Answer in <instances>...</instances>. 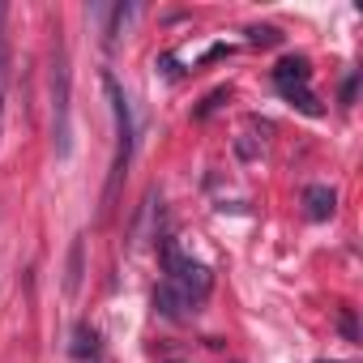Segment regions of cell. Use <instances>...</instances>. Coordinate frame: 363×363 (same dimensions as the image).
<instances>
[{
    "mask_svg": "<svg viewBox=\"0 0 363 363\" xmlns=\"http://www.w3.org/2000/svg\"><path fill=\"white\" fill-rule=\"evenodd\" d=\"M308 82H312V60H308V56H286V60H278V69H274L278 94H282V90H299V86H308Z\"/></svg>",
    "mask_w": 363,
    "mask_h": 363,
    "instance_id": "5",
    "label": "cell"
},
{
    "mask_svg": "<svg viewBox=\"0 0 363 363\" xmlns=\"http://www.w3.org/2000/svg\"><path fill=\"white\" fill-rule=\"evenodd\" d=\"M73 73H69V52L56 39L52 43V145L56 158L73 154Z\"/></svg>",
    "mask_w": 363,
    "mask_h": 363,
    "instance_id": "2",
    "label": "cell"
},
{
    "mask_svg": "<svg viewBox=\"0 0 363 363\" xmlns=\"http://www.w3.org/2000/svg\"><path fill=\"white\" fill-rule=\"evenodd\" d=\"M303 210H308L312 223H325V218H333V210H337V193L325 189V184H308V189H303Z\"/></svg>",
    "mask_w": 363,
    "mask_h": 363,
    "instance_id": "6",
    "label": "cell"
},
{
    "mask_svg": "<svg viewBox=\"0 0 363 363\" xmlns=\"http://www.w3.org/2000/svg\"><path fill=\"white\" fill-rule=\"evenodd\" d=\"M103 90L111 99V116H116V154H111V171H107V189H103V214L116 206L120 197V184L128 175V162H133V150H137V124H133V107H128V94L120 90V82L111 73H103Z\"/></svg>",
    "mask_w": 363,
    "mask_h": 363,
    "instance_id": "1",
    "label": "cell"
},
{
    "mask_svg": "<svg viewBox=\"0 0 363 363\" xmlns=\"http://www.w3.org/2000/svg\"><path fill=\"white\" fill-rule=\"evenodd\" d=\"M5 18H9V9L0 5V116H5V82H9V39H5Z\"/></svg>",
    "mask_w": 363,
    "mask_h": 363,
    "instance_id": "7",
    "label": "cell"
},
{
    "mask_svg": "<svg viewBox=\"0 0 363 363\" xmlns=\"http://www.w3.org/2000/svg\"><path fill=\"white\" fill-rule=\"evenodd\" d=\"M354 90H359V69H350L346 82H342V103H346V107L354 103Z\"/></svg>",
    "mask_w": 363,
    "mask_h": 363,
    "instance_id": "12",
    "label": "cell"
},
{
    "mask_svg": "<svg viewBox=\"0 0 363 363\" xmlns=\"http://www.w3.org/2000/svg\"><path fill=\"white\" fill-rule=\"evenodd\" d=\"M282 99H286L291 107H299L303 116H320V111H325V107L316 103V94H312L308 86H299V90H282Z\"/></svg>",
    "mask_w": 363,
    "mask_h": 363,
    "instance_id": "8",
    "label": "cell"
},
{
    "mask_svg": "<svg viewBox=\"0 0 363 363\" xmlns=\"http://www.w3.org/2000/svg\"><path fill=\"white\" fill-rule=\"evenodd\" d=\"M82 240H73V248H69V274H65V291L69 295H77V286H82Z\"/></svg>",
    "mask_w": 363,
    "mask_h": 363,
    "instance_id": "9",
    "label": "cell"
},
{
    "mask_svg": "<svg viewBox=\"0 0 363 363\" xmlns=\"http://www.w3.org/2000/svg\"><path fill=\"white\" fill-rule=\"evenodd\" d=\"M248 43H257V48H278V43H282V30H278V26H248Z\"/></svg>",
    "mask_w": 363,
    "mask_h": 363,
    "instance_id": "11",
    "label": "cell"
},
{
    "mask_svg": "<svg viewBox=\"0 0 363 363\" xmlns=\"http://www.w3.org/2000/svg\"><path fill=\"white\" fill-rule=\"evenodd\" d=\"M162 269H167V282H171V286H179L193 303L210 295V282H214V278H210V269H206L201 261H193V257L179 252V244H175L171 235L162 240Z\"/></svg>",
    "mask_w": 363,
    "mask_h": 363,
    "instance_id": "3",
    "label": "cell"
},
{
    "mask_svg": "<svg viewBox=\"0 0 363 363\" xmlns=\"http://www.w3.org/2000/svg\"><path fill=\"white\" fill-rule=\"evenodd\" d=\"M342 333H346V342H359V325H354L350 308H342Z\"/></svg>",
    "mask_w": 363,
    "mask_h": 363,
    "instance_id": "13",
    "label": "cell"
},
{
    "mask_svg": "<svg viewBox=\"0 0 363 363\" xmlns=\"http://www.w3.org/2000/svg\"><path fill=\"white\" fill-rule=\"evenodd\" d=\"M73 354H77V359L99 354V333H94L90 325H77V329H73Z\"/></svg>",
    "mask_w": 363,
    "mask_h": 363,
    "instance_id": "10",
    "label": "cell"
},
{
    "mask_svg": "<svg viewBox=\"0 0 363 363\" xmlns=\"http://www.w3.org/2000/svg\"><path fill=\"white\" fill-rule=\"evenodd\" d=\"M320 363H342V359H320Z\"/></svg>",
    "mask_w": 363,
    "mask_h": 363,
    "instance_id": "14",
    "label": "cell"
},
{
    "mask_svg": "<svg viewBox=\"0 0 363 363\" xmlns=\"http://www.w3.org/2000/svg\"><path fill=\"white\" fill-rule=\"evenodd\" d=\"M189 308H197L179 286H171V282H162V286H154V312L158 316H167V320H184L189 316Z\"/></svg>",
    "mask_w": 363,
    "mask_h": 363,
    "instance_id": "4",
    "label": "cell"
}]
</instances>
